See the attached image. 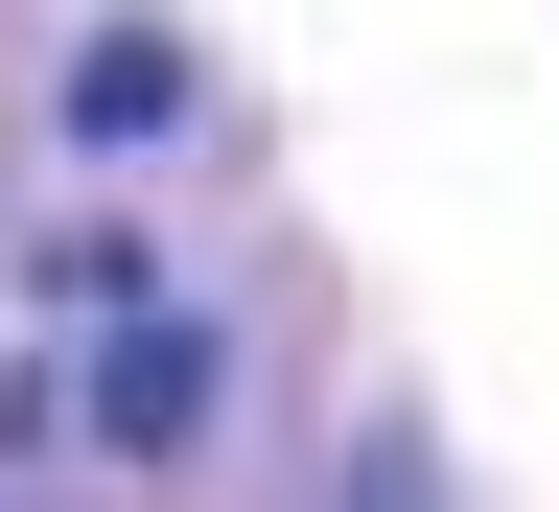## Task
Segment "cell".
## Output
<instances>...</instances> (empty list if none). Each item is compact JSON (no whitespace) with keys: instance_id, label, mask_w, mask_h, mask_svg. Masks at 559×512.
Instances as JSON below:
<instances>
[{"instance_id":"obj_1","label":"cell","mask_w":559,"mask_h":512,"mask_svg":"<svg viewBox=\"0 0 559 512\" xmlns=\"http://www.w3.org/2000/svg\"><path fill=\"white\" fill-rule=\"evenodd\" d=\"M210 373H234V349H210L187 303H117V349H94V443H140V466L210 443Z\"/></svg>"}]
</instances>
